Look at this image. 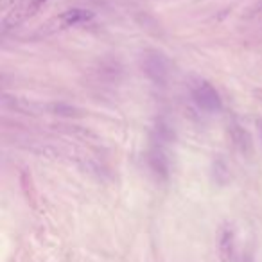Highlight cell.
<instances>
[{
  "label": "cell",
  "mask_w": 262,
  "mask_h": 262,
  "mask_svg": "<svg viewBox=\"0 0 262 262\" xmlns=\"http://www.w3.org/2000/svg\"><path fill=\"white\" fill-rule=\"evenodd\" d=\"M47 0H18L15 2L9 9L4 11V16H2V29H11V27H16L22 22H25L27 18H31L34 13L40 11V7L45 4Z\"/></svg>",
  "instance_id": "cell-1"
},
{
  "label": "cell",
  "mask_w": 262,
  "mask_h": 262,
  "mask_svg": "<svg viewBox=\"0 0 262 262\" xmlns=\"http://www.w3.org/2000/svg\"><path fill=\"white\" fill-rule=\"evenodd\" d=\"M191 92H192L194 102L201 108L203 112H209V114H217V112H221V108H223L221 97L210 83L199 79V81H196V83L192 84Z\"/></svg>",
  "instance_id": "cell-2"
},
{
  "label": "cell",
  "mask_w": 262,
  "mask_h": 262,
  "mask_svg": "<svg viewBox=\"0 0 262 262\" xmlns=\"http://www.w3.org/2000/svg\"><path fill=\"white\" fill-rule=\"evenodd\" d=\"M94 18V15L86 9H68V11L61 13L60 16H56L49 24V27H52V31H63L68 27H78V25L88 24Z\"/></svg>",
  "instance_id": "cell-3"
},
{
  "label": "cell",
  "mask_w": 262,
  "mask_h": 262,
  "mask_svg": "<svg viewBox=\"0 0 262 262\" xmlns=\"http://www.w3.org/2000/svg\"><path fill=\"white\" fill-rule=\"evenodd\" d=\"M144 70L149 78L158 84H165L167 76H169V66H167L165 58L158 52H149L144 56Z\"/></svg>",
  "instance_id": "cell-4"
},
{
  "label": "cell",
  "mask_w": 262,
  "mask_h": 262,
  "mask_svg": "<svg viewBox=\"0 0 262 262\" xmlns=\"http://www.w3.org/2000/svg\"><path fill=\"white\" fill-rule=\"evenodd\" d=\"M217 253L221 262H233L235 259V233L232 227H223L217 239Z\"/></svg>",
  "instance_id": "cell-5"
},
{
  "label": "cell",
  "mask_w": 262,
  "mask_h": 262,
  "mask_svg": "<svg viewBox=\"0 0 262 262\" xmlns=\"http://www.w3.org/2000/svg\"><path fill=\"white\" fill-rule=\"evenodd\" d=\"M230 133H232V140H233V144H235V147H237L243 155L250 153V151H251V142H250L248 133H246V131L237 124H232V128H230Z\"/></svg>",
  "instance_id": "cell-6"
},
{
  "label": "cell",
  "mask_w": 262,
  "mask_h": 262,
  "mask_svg": "<svg viewBox=\"0 0 262 262\" xmlns=\"http://www.w3.org/2000/svg\"><path fill=\"white\" fill-rule=\"evenodd\" d=\"M15 2H18V0H0V9H2V13L6 11V9H9Z\"/></svg>",
  "instance_id": "cell-7"
},
{
  "label": "cell",
  "mask_w": 262,
  "mask_h": 262,
  "mask_svg": "<svg viewBox=\"0 0 262 262\" xmlns=\"http://www.w3.org/2000/svg\"><path fill=\"white\" fill-rule=\"evenodd\" d=\"M251 13H253V15H251L253 18H259V20H262V0L259 2V4H257V7Z\"/></svg>",
  "instance_id": "cell-8"
},
{
  "label": "cell",
  "mask_w": 262,
  "mask_h": 262,
  "mask_svg": "<svg viewBox=\"0 0 262 262\" xmlns=\"http://www.w3.org/2000/svg\"><path fill=\"white\" fill-rule=\"evenodd\" d=\"M255 124H257V130H259V137H261V142H262V117L255 120Z\"/></svg>",
  "instance_id": "cell-9"
},
{
  "label": "cell",
  "mask_w": 262,
  "mask_h": 262,
  "mask_svg": "<svg viewBox=\"0 0 262 262\" xmlns=\"http://www.w3.org/2000/svg\"><path fill=\"white\" fill-rule=\"evenodd\" d=\"M255 96L259 97V101L262 102V90H255Z\"/></svg>",
  "instance_id": "cell-10"
}]
</instances>
